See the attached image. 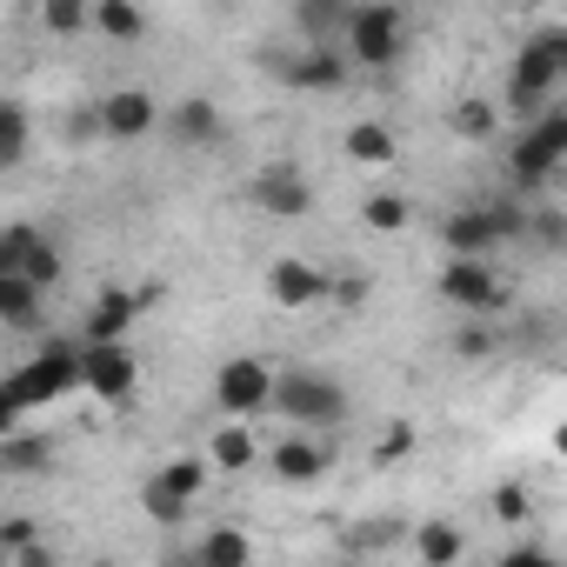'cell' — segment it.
I'll return each instance as SVG.
<instances>
[{
  "label": "cell",
  "mask_w": 567,
  "mask_h": 567,
  "mask_svg": "<svg viewBox=\"0 0 567 567\" xmlns=\"http://www.w3.org/2000/svg\"><path fill=\"white\" fill-rule=\"evenodd\" d=\"M560 81H567V74H560L534 41H520V54H514V68H507V87H501V107H507L520 127H534V121L547 114V101H554Z\"/></svg>",
  "instance_id": "52a82bcc"
},
{
  "label": "cell",
  "mask_w": 567,
  "mask_h": 567,
  "mask_svg": "<svg viewBox=\"0 0 567 567\" xmlns=\"http://www.w3.org/2000/svg\"><path fill=\"white\" fill-rule=\"evenodd\" d=\"M94 114H101V134H107V141H147V134L167 121V107H161L147 87H107V94L94 101Z\"/></svg>",
  "instance_id": "8fae6325"
},
{
  "label": "cell",
  "mask_w": 567,
  "mask_h": 567,
  "mask_svg": "<svg viewBox=\"0 0 567 567\" xmlns=\"http://www.w3.org/2000/svg\"><path fill=\"white\" fill-rule=\"evenodd\" d=\"M74 388H87V348L48 341L28 368L8 374V388H0V434H21V414L54 408V401H68Z\"/></svg>",
  "instance_id": "6da1fadb"
},
{
  "label": "cell",
  "mask_w": 567,
  "mask_h": 567,
  "mask_svg": "<svg viewBox=\"0 0 567 567\" xmlns=\"http://www.w3.org/2000/svg\"><path fill=\"white\" fill-rule=\"evenodd\" d=\"M154 481H161L167 494H181V501H200V487L214 481V467H207L200 454H174V461H161V467H154Z\"/></svg>",
  "instance_id": "d4e9b609"
},
{
  "label": "cell",
  "mask_w": 567,
  "mask_h": 567,
  "mask_svg": "<svg viewBox=\"0 0 567 567\" xmlns=\"http://www.w3.org/2000/svg\"><path fill=\"white\" fill-rule=\"evenodd\" d=\"M441 301L467 321H487L507 308V280L494 274V260H447L441 267Z\"/></svg>",
  "instance_id": "ba28073f"
},
{
  "label": "cell",
  "mask_w": 567,
  "mask_h": 567,
  "mask_svg": "<svg viewBox=\"0 0 567 567\" xmlns=\"http://www.w3.org/2000/svg\"><path fill=\"white\" fill-rule=\"evenodd\" d=\"M540 134H547V141L560 147V161H567V107H547V114H540Z\"/></svg>",
  "instance_id": "f35d334b"
},
{
  "label": "cell",
  "mask_w": 567,
  "mask_h": 567,
  "mask_svg": "<svg viewBox=\"0 0 567 567\" xmlns=\"http://www.w3.org/2000/svg\"><path fill=\"white\" fill-rule=\"evenodd\" d=\"M28 107L21 101H0V167H21L28 161Z\"/></svg>",
  "instance_id": "4316f807"
},
{
  "label": "cell",
  "mask_w": 567,
  "mask_h": 567,
  "mask_svg": "<svg viewBox=\"0 0 567 567\" xmlns=\"http://www.w3.org/2000/svg\"><path fill=\"white\" fill-rule=\"evenodd\" d=\"M494 567H560V560H554L547 547H534V540H520V547H507V554H501Z\"/></svg>",
  "instance_id": "74e56055"
},
{
  "label": "cell",
  "mask_w": 567,
  "mask_h": 567,
  "mask_svg": "<svg viewBox=\"0 0 567 567\" xmlns=\"http://www.w3.org/2000/svg\"><path fill=\"white\" fill-rule=\"evenodd\" d=\"M194 554H200V567H254V540H247L234 520H214V527L194 540Z\"/></svg>",
  "instance_id": "7402d4cb"
},
{
  "label": "cell",
  "mask_w": 567,
  "mask_h": 567,
  "mask_svg": "<svg viewBox=\"0 0 567 567\" xmlns=\"http://www.w3.org/2000/svg\"><path fill=\"white\" fill-rule=\"evenodd\" d=\"M454 354H461V361H487V354H494V328H487V321H461V328H454Z\"/></svg>",
  "instance_id": "1f68e13d"
},
{
  "label": "cell",
  "mask_w": 567,
  "mask_h": 567,
  "mask_svg": "<svg viewBox=\"0 0 567 567\" xmlns=\"http://www.w3.org/2000/svg\"><path fill=\"white\" fill-rule=\"evenodd\" d=\"M81 348H87V341H81ZM134 381H141V361H134L127 341H114V348H87V394H94V401H127Z\"/></svg>",
  "instance_id": "9a60e30c"
},
{
  "label": "cell",
  "mask_w": 567,
  "mask_h": 567,
  "mask_svg": "<svg viewBox=\"0 0 567 567\" xmlns=\"http://www.w3.org/2000/svg\"><path fill=\"white\" fill-rule=\"evenodd\" d=\"M0 321L14 334H41L48 328V288H34L28 274H0Z\"/></svg>",
  "instance_id": "ac0fdd59"
},
{
  "label": "cell",
  "mask_w": 567,
  "mask_h": 567,
  "mask_svg": "<svg viewBox=\"0 0 567 567\" xmlns=\"http://www.w3.org/2000/svg\"><path fill=\"white\" fill-rule=\"evenodd\" d=\"M274 414L288 421L295 434H308V427H341V421H348V388H341L334 374H321V368H280V381H274Z\"/></svg>",
  "instance_id": "7a4b0ae2"
},
{
  "label": "cell",
  "mask_w": 567,
  "mask_h": 567,
  "mask_svg": "<svg viewBox=\"0 0 567 567\" xmlns=\"http://www.w3.org/2000/svg\"><path fill=\"white\" fill-rule=\"evenodd\" d=\"M341 154H348L354 167H394V161H401V141H394L388 121H354V127L341 134Z\"/></svg>",
  "instance_id": "ffe728a7"
},
{
  "label": "cell",
  "mask_w": 567,
  "mask_h": 567,
  "mask_svg": "<svg viewBox=\"0 0 567 567\" xmlns=\"http://www.w3.org/2000/svg\"><path fill=\"white\" fill-rule=\"evenodd\" d=\"M161 567H200V554H194V547H181V554H167Z\"/></svg>",
  "instance_id": "60d3db41"
},
{
  "label": "cell",
  "mask_w": 567,
  "mask_h": 567,
  "mask_svg": "<svg viewBox=\"0 0 567 567\" xmlns=\"http://www.w3.org/2000/svg\"><path fill=\"white\" fill-rule=\"evenodd\" d=\"M0 474H8V481L54 474V441H34L28 427H21V434H0Z\"/></svg>",
  "instance_id": "44dd1931"
},
{
  "label": "cell",
  "mask_w": 567,
  "mask_h": 567,
  "mask_svg": "<svg viewBox=\"0 0 567 567\" xmlns=\"http://www.w3.org/2000/svg\"><path fill=\"white\" fill-rule=\"evenodd\" d=\"M361 220H368L374 234H401V227L414 220V207H408V194H368V200H361Z\"/></svg>",
  "instance_id": "83f0119b"
},
{
  "label": "cell",
  "mask_w": 567,
  "mask_h": 567,
  "mask_svg": "<svg viewBox=\"0 0 567 567\" xmlns=\"http://www.w3.org/2000/svg\"><path fill=\"white\" fill-rule=\"evenodd\" d=\"M0 547H8V554L41 547V520H34V514H8V520H0Z\"/></svg>",
  "instance_id": "836d02e7"
},
{
  "label": "cell",
  "mask_w": 567,
  "mask_h": 567,
  "mask_svg": "<svg viewBox=\"0 0 567 567\" xmlns=\"http://www.w3.org/2000/svg\"><path fill=\"white\" fill-rule=\"evenodd\" d=\"M447 127H454L461 141H487V134H494V107H487V101H454Z\"/></svg>",
  "instance_id": "f546056e"
},
{
  "label": "cell",
  "mask_w": 567,
  "mask_h": 567,
  "mask_svg": "<svg viewBox=\"0 0 567 567\" xmlns=\"http://www.w3.org/2000/svg\"><path fill=\"white\" fill-rule=\"evenodd\" d=\"M0 274H28L34 288H54V280H61V247L41 227L14 220L8 234H0Z\"/></svg>",
  "instance_id": "7c38bea8"
},
{
  "label": "cell",
  "mask_w": 567,
  "mask_h": 567,
  "mask_svg": "<svg viewBox=\"0 0 567 567\" xmlns=\"http://www.w3.org/2000/svg\"><path fill=\"white\" fill-rule=\"evenodd\" d=\"M487 507H494V520H507V527H520V520L534 514V501H527V487H514V481H501Z\"/></svg>",
  "instance_id": "d6a6232c"
},
{
  "label": "cell",
  "mask_w": 567,
  "mask_h": 567,
  "mask_svg": "<svg viewBox=\"0 0 567 567\" xmlns=\"http://www.w3.org/2000/svg\"><path fill=\"white\" fill-rule=\"evenodd\" d=\"M254 434L247 427H214V454H207V467L214 474H240V467H254Z\"/></svg>",
  "instance_id": "484cf974"
},
{
  "label": "cell",
  "mask_w": 567,
  "mask_h": 567,
  "mask_svg": "<svg viewBox=\"0 0 567 567\" xmlns=\"http://www.w3.org/2000/svg\"><path fill=\"white\" fill-rule=\"evenodd\" d=\"M554 454H560V461H567V421H560V427H554Z\"/></svg>",
  "instance_id": "b9f144b4"
},
{
  "label": "cell",
  "mask_w": 567,
  "mask_h": 567,
  "mask_svg": "<svg viewBox=\"0 0 567 567\" xmlns=\"http://www.w3.org/2000/svg\"><path fill=\"white\" fill-rule=\"evenodd\" d=\"M141 507H147V520H161V527H181L187 514H194V501H181V494H167L154 474L141 481Z\"/></svg>",
  "instance_id": "f1b7e54d"
},
{
  "label": "cell",
  "mask_w": 567,
  "mask_h": 567,
  "mask_svg": "<svg viewBox=\"0 0 567 567\" xmlns=\"http://www.w3.org/2000/svg\"><path fill=\"white\" fill-rule=\"evenodd\" d=\"M507 174H514V187H540V181L560 174V147L540 134V121L514 134V147H507Z\"/></svg>",
  "instance_id": "e0dca14e"
},
{
  "label": "cell",
  "mask_w": 567,
  "mask_h": 567,
  "mask_svg": "<svg viewBox=\"0 0 567 567\" xmlns=\"http://www.w3.org/2000/svg\"><path fill=\"white\" fill-rule=\"evenodd\" d=\"M527 220L514 207H461L441 220V240H447V260H494L507 240H520Z\"/></svg>",
  "instance_id": "3957f363"
},
{
  "label": "cell",
  "mask_w": 567,
  "mask_h": 567,
  "mask_svg": "<svg viewBox=\"0 0 567 567\" xmlns=\"http://www.w3.org/2000/svg\"><path fill=\"white\" fill-rule=\"evenodd\" d=\"M260 68L295 94H341L354 81L348 48H288V54H260Z\"/></svg>",
  "instance_id": "5b68a950"
},
{
  "label": "cell",
  "mask_w": 567,
  "mask_h": 567,
  "mask_svg": "<svg viewBox=\"0 0 567 567\" xmlns=\"http://www.w3.org/2000/svg\"><path fill=\"white\" fill-rule=\"evenodd\" d=\"M401 454H414V427H408V421H388V434H381L374 461H401Z\"/></svg>",
  "instance_id": "d590c367"
},
{
  "label": "cell",
  "mask_w": 567,
  "mask_h": 567,
  "mask_svg": "<svg viewBox=\"0 0 567 567\" xmlns=\"http://www.w3.org/2000/svg\"><path fill=\"white\" fill-rule=\"evenodd\" d=\"M527 234H534L540 247H567V214H554V207H540V214L527 220Z\"/></svg>",
  "instance_id": "e575fe53"
},
{
  "label": "cell",
  "mask_w": 567,
  "mask_h": 567,
  "mask_svg": "<svg viewBox=\"0 0 567 567\" xmlns=\"http://www.w3.org/2000/svg\"><path fill=\"white\" fill-rule=\"evenodd\" d=\"M14 567H61V554L41 540V547H28V554H14Z\"/></svg>",
  "instance_id": "ab89813d"
},
{
  "label": "cell",
  "mask_w": 567,
  "mask_h": 567,
  "mask_svg": "<svg viewBox=\"0 0 567 567\" xmlns=\"http://www.w3.org/2000/svg\"><path fill=\"white\" fill-rule=\"evenodd\" d=\"M341 48H348L354 68H394V61L408 54V14L388 8V0H374V8H354Z\"/></svg>",
  "instance_id": "8992f818"
},
{
  "label": "cell",
  "mask_w": 567,
  "mask_h": 567,
  "mask_svg": "<svg viewBox=\"0 0 567 567\" xmlns=\"http://www.w3.org/2000/svg\"><path fill=\"white\" fill-rule=\"evenodd\" d=\"M94 34L101 41H141L147 34V14L134 0H94Z\"/></svg>",
  "instance_id": "cb8c5ba5"
},
{
  "label": "cell",
  "mask_w": 567,
  "mask_h": 567,
  "mask_svg": "<svg viewBox=\"0 0 567 567\" xmlns=\"http://www.w3.org/2000/svg\"><path fill=\"white\" fill-rule=\"evenodd\" d=\"M328 467H334V454H328V441H315V434H280V441L267 447V474H274L280 487H315V481H328Z\"/></svg>",
  "instance_id": "4fadbf2b"
},
{
  "label": "cell",
  "mask_w": 567,
  "mask_h": 567,
  "mask_svg": "<svg viewBox=\"0 0 567 567\" xmlns=\"http://www.w3.org/2000/svg\"><path fill=\"white\" fill-rule=\"evenodd\" d=\"M527 41H534V48H540V54H547L560 74H567V28H554V21H547V28H534Z\"/></svg>",
  "instance_id": "8d00e7d4"
},
{
  "label": "cell",
  "mask_w": 567,
  "mask_h": 567,
  "mask_svg": "<svg viewBox=\"0 0 567 567\" xmlns=\"http://www.w3.org/2000/svg\"><path fill=\"white\" fill-rule=\"evenodd\" d=\"M161 127H167L181 147H220V141H227V121H220V107H214L207 94H187V101H174Z\"/></svg>",
  "instance_id": "2e32d148"
},
{
  "label": "cell",
  "mask_w": 567,
  "mask_h": 567,
  "mask_svg": "<svg viewBox=\"0 0 567 567\" xmlns=\"http://www.w3.org/2000/svg\"><path fill=\"white\" fill-rule=\"evenodd\" d=\"M267 301L288 308V315L321 308V301H334V274L301 260V254H280V260H267Z\"/></svg>",
  "instance_id": "9c48e42d"
},
{
  "label": "cell",
  "mask_w": 567,
  "mask_h": 567,
  "mask_svg": "<svg viewBox=\"0 0 567 567\" xmlns=\"http://www.w3.org/2000/svg\"><path fill=\"white\" fill-rule=\"evenodd\" d=\"M247 194H254V207H260L267 220H301V214L315 207V181H308L295 161H267V167L247 181Z\"/></svg>",
  "instance_id": "30bf717a"
},
{
  "label": "cell",
  "mask_w": 567,
  "mask_h": 567,
  "mask_svg": "<svg viewBox=\"0 0 567 567\" xmlns=\"http://www.w3.org/2000/svg\"><path fill=\"white\" fill-rule=\"evenodd\" d=\"M414 554H421V567H454L467 554V534L454 520H421L414 527Z\"/></svg>",
  "instance_id": "603a6c76"
},
{
  "label": "cell",
  "mask_w": 567,
  "mask_h": 567,
  "mask_svg": "<svg viewBox=\"0 0 567 567\" xmlns=\"http://www.w3.org/2000/svg\"><path fill=\"white\" fill-rule=\"evenodd\" d=\"M41 21H48V34H81V28H94V8H81V0H48Z\"/></svg>",
  "instance_id": "4dcf8cb0"
},
{
  "label": "cell",
  "mask_w": 567,
  "mask_h": 567,
  "mask_svg": "<svg viewBox=\"0 0 567 567\" xmlns=\"http://www.w3.org/2000/svg\"><path fill=\"white\" fill-rule=\"evenodd\" d=\"M141 308H147V295H134V288H101L94 308H87V348L127 341V328L141 321Z\"/></svg>",
  "instance_id": "5bb4252c"
},
{
  "label": "cell",
  "mask_w": 567,
  "mask_h": 567,
  "mask_svg": "<svg viewBox=\"0 0 567 567\" xmlns=\"http://www.w3.org/2000/svg\"><path fill=\"white\" fill-rule=\"evenodd\" d=\"M348 21H354V8H341V0H301V8H295L301 48H341L348 41Z\"/></svg>",
  "instance_id": "d6986e66"
},
{
  "label": "cell",
  "mask_w": 567,
  "mask_h": 567,
  "mask_svg": "<svg viewBox=\"0 0 567 567\" xmlns=\"http://www.w3.org/2000/svg\"><path fill=\"white\" fill-rule=\"evenodd\" d=\"M274 381H280V368H267L260 354L220 361V368H214V414H227V421L274 414Z\"/></svg>",
  "instance_id": "277c9868"
}]
</instances>
